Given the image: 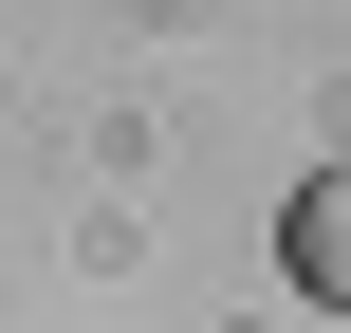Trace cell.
<instances>
[{"instance_id": "cell-1", "label": "cell", "mask_w": 351, "mask_h": 333, "mask_svg": "<svg viewBox=\"0 0 351 333\" xmlns=\"http://www.w3.org/2000/svg\"><path fill=\"white\" fill-rule=\"evenodd\" d=\"M278 260H296V297H333V315H351V167H315V185H296Z\"/></svg>"}]
</instances>
